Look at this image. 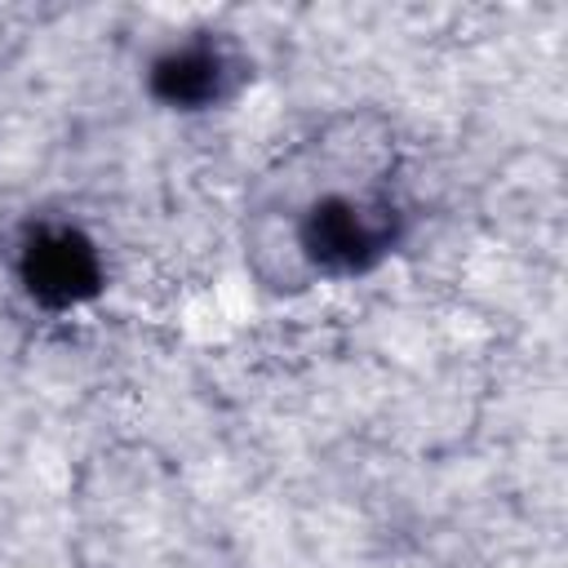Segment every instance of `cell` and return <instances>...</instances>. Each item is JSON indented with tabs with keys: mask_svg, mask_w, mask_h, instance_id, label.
<instances>
[{
	"mask_svg": "<svg viewBox=\"0 0 568 568\" xmlns=\"http://www.w3.org/2000/svg\"><path fill=\"white\" fill-rule=\"evenodd\" d=\"M395 240V209L373 191H320L302 222L297 248L320 275H351Z\"/></svg>",
	"mask_w": 568,
	"mask_h": 568,
	"instance_id": "obj_1",
	"label": "cell"
},
{
	"mask_svg": "<svg viewBox=\"0 0 568 568\" xmlns=\"http://www.w3.org/2000/svg\"><path fill=\"white\" fill-rule=\"evenodd\" d=\"M22 275H27V288L44 302H75L98 288V257L80 235L53 231L27 248Z\"/></svg>",
	"mask_w": 568,
	"mask_h": 568,
	"instance_id": "obj_2",
	"label": "cell"
},
{
	"mask_svg": "<svg viewBox=\"0 0 568 568\" xmlns=\"http://www.w3.org/2000/svg\"><path fill=\"white\" fill-rule=\"evenodd\" d=\"M226 58L217 49H182V53H169L160 67H155V89L164 102H178V106H204V102H217L222 89H226Z\"/></svg>",
	"mask_w": 568,
	"mask_h": 568,
	"instance_id": "obj_3",
	"label": "cell"
}]
</instances>
